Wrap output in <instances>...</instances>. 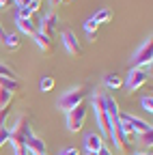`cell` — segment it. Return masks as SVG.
<instances>
[{
    "label": "cell",
    "mask_w": 153,
    "mask_h": 155,
    "mask_svg": "<svg viewBox=\"0 0 153 155\" xmlns=\"http://www.w3.org/2000/svg\"><path fill=\"white\" fill-rule=\"evenodd\" d=\"M151 63H153V39L149 37L147 41H142V45L134 52L131 69H145V67H151Z\"/></svg>",
    "instance_id": "obj_1"
},
{
    "label": "cell",
    "mask_w": 153,
    "mask_h": 155,
    "mask_svg": "<svg viewBox=\"0 0 153 155\" xmlns=\"http://www.w3.org/2000/svg\"><path fill=\"white\" fill-rule=\"evenodd\" d=\"M104 97L106 95H101V93H97L93 97V110H95V119H97V127L101 131V138L110 140V121H108V114L104 108Z\"/></svg>",
    "instance_id": "obj_2"
},
{
    "label": "cell",
    "mask_w": 153,
    "mask_h": 155,
    "mask_svg": "<svg viewBox=\"0 0 153 155\" xmlns=\"http://www.w3.org/2000/svg\"><path fill=\"white\" fill-rule=\"evenodd\" d=\"M84 97H86V88L80 86V88H71L67 93H63V97L58 99V108L63 112H69L73 108H78L80 104H84Z\"/></svg>",
    "instance_id": "obj_3"
},
{
    "label": "cell",
    "mask_w": 153,
    "mask_h": 155,
    "mask_svg": "<svg viewBox=\"0 0 153 155\" xmlns=\"http://www.w3.org/2000/svg\"><path fill=\"white\" fill-rule=\"evenodd\" d=\"M86 112H88V108L84 104H80L78 108H73V110H69L67 112V129L73 131V134L80 131L84 127V123H86Z\"/></svg>",
    "instance_id": "obj_4"
},
{
    "label": "cell",
    "mask_w": 153,
    "mask_h": 155,
    "mask_svg": "<svg viewBox=\"0 0 153 155\" xmlns=\"http://www.w3.org/2000/svg\"><path fill=\"white\" fill-rule=\"evenodd\" d=\"M147 80H149V75H147L145 69H129L127 80H125V88H127L129 93H134V91H138L140 86H145Z\"/></svg>",
    "instance_id": "obj_5"
},
{
    "label": "cell",
    "mask_w": 153,
    "mask_h": 155,
    "mask_svg": "<svg viewBox=\"0 0 153 155\" xmlns=\"http://www.w3.org/2000/svg\"><path fill=\"white\" fill-rule=\"evenodd\" d=\"M119 121L123 127H129L134 134H142V131H149L151 125L145 123L142 119H138V116H131V114H119Z\"/></svg>",
    "instance_id": "obj_6"
},
{
    "label": "cell",
    "mask_w": 153,
    "mask_h": 155,
    "mask_svg": "<svg viewBox=\"0 0 153 155\" xmlns=\"http://www.w3.org/2000/svg\"><path fill=\"white\" fill-rule=\"evenodd\" d=\"M61 37H63V45H65L69 56H80L82 54V45H80V41H78V37H75L73 30H63Z\"/></svg>",
    "instance_id": "obj_7"
},
{
    "label": "cell",
    "mask_w": 153,
    "mask_h": 155,
    "mask_svg": "<svg viewBox=\"0 0 153 155\" xmlns=\"http://www.w3.org/2000/svg\"><path fill=\"white\" fill-rule=\"evenodd\" d=\"M26 151L28 153H32V155H43V153H48V144L39 138V136H35L32 131L26 136Z\"/></svg>",
    "instance_id": "obj_8"
},
{
    "label": "cell",
    "mask_w": 153,
    "mask_h": 155,
    "mask_svg": "<svg viewBox=\"0 0 153 155\" xmlns=\"http://www.w3.org/2000/svg\"><path fill=\"white\" fill-rule=\"evenodd\" d=\"M32 39H35V43L39 45V50H41L43 54H48V56H52V54H54L56 43L52 41V37H48V35H43V32H39V30H37Z\"/></svg>",
    "instance_id": "obj_9"
},
{
    "label": "cell",
    "mask_w": 153,
    "mask_h": 155,
    "mask_svg": "<svg viewBox=\"0 0 153 155\" xmlns=\"http://www.w3.org/2000/svg\"><path fill=\"white\" fill-rule=\"evenodd\" d=\"M56 30H58V15H56V13H48V15H43V17H41V30H39V32L52 37Z\"/></svg>",
    "instance_id": "obj_10"
},
{
    "label": "cell",
    "mask_w": 153,
    "mask_h": 155,
    "mask_svg": "<svg viewBox=\"0 0 153 155\" xmlns=\"http://www.w3.org/2000/svg\"><path fill=\"white\" fill-rule=\"evenodd\" d=\"M84 147H86V153H97L104 147V138L97 134H88L84 138Z\"/></svg>",
    "instance_id": "obj_11"
},
{
    "label": "cell",
    "mask_w": 153,
    "mask_h": 155,
    "mask_svg": "<svg viewBox=\"0 0 153 155\" xmlns=\"http://www.w3.org/2000/svg\"><path fill=\"white\" fill-rule=\"evenodd\" d=\"M15 24H17V28H20V32L35 37V32H37V24L32 22V19H22V17H17V19H15Z\"/></svg>",
    "instance_id": "obj_12"
},
{
    "label": "cell",
    "mask_w": 153,
    "mask_h": 155,
    "mask_svg": "<svg viewBox=\"0 0 153 155\" xmlns=\"http://www.w3.org/2000/svg\"><path fill=\"white\" fill-rule=\"evenodd\" d=\"M0 88L15 95L17 91L22 88V82H20V80H13V78H0Z\"/></svg>",
    "instance_id": "obj_13"
},
{
    "label": "cell",
    "mask_w": 153,
    "mask_h": 155,
    "mask_svg": "<svg viewBox=\"0 0 153 155\" xmlns=\"http://www.w3.org/2000/svg\"><path fill=\"white\" fill-rule=\"evenodd\" d=\"M110 19H112V11H110V9H99L97 13L93 15V22L97 24V26H99V24H108Z\"/></svg>",
    "instance_id": "obj_14"
},
{
    "label": "cell",
    "mask_w": 153,
    "mask_h": 155,
    "mask_svg": "<svg viewBox=\"0 0 153 155\" xmlns=\"http://www.w3.org/2000/svg\"><path fill=\"white\" fill-rule=\"evenodd\" d=\"M97 24L93 22V17H88L86 22H84V30H86V39L88 41H95V39H97Z\"/></svg>",
    "instance_id": "obj_15"
},
{
    "label": "cell",
    "mask_w": 153,
    "mask_h": 155,
    "mask_svg": "<svg viewBox=\"0 0 153 155\" xmlns=\"http://www.w3.org/2000/svg\"><path fill=\"white\" fill-rule=\"evenodd\" d=\"M104 82H106V86H108V88H119V86H123L121 75H117V73H108Z\"/></svg>",
    "instance_id": "obj_16"
},
{
    "label": "cell",
    "mask_w": 153,
    "mask_h": 155,
    "mask_svg": "<svg viewBox=\"0 0 153 155\" xmlns=\"http://www.w3.org/2000/svg\"><path fill=\"white\" fill-rule=\"evenodd\" d=\"M5 45H7L11 52H15V50H20L22 41H20V37H17V35H7V37H5Z\"/></svg>",
    "instance_id": "obj_17"
},
{
    "label": "cell",
    "mask_w": 153,
    "mask_h": 155,
    "mask_svg": "<svg viewBox=\"0 0 153 155\" xmlns=\"http://www.w3.org/2000/svg\"><path fill=\"white\" fill-rule=\"evenodd\" d=\"M11 101H13V93L0 88V110H2V108H9V106H11Z\"/></svg>",
    "instance_id": "obj_18"
},
{
    "label": "cell",
    "mask_w": 153,
    "mask_h": 155,
    "mask_svg": "<svg viewBox=\"0 0 153 155\" xmlns=\"http://www.w3.org/2000/svg\"><path fill=\"white\" fill-rule=\"evenodd\" d=\"M136 138L140 140V144H147V147H151V144H153V129H149V131H142V134H138Z\"/></svg>",
    "instance_id": "obj_19"
},
{
    "label": "cell",
    "mask_w": 153,
    "mask_h": 155,
    "mask_svg": "<svg viewBox=\"0 0 153 155\" xmlns=\"http://www.w3.org/2000/svg\"><path fill=\"white\" fill-rule=\"evenodd\" d=\"M39 88H41L43 93L52 91V88H54V78H52V75H45V78H41V82H39Z\"/></svg>",
    "instance_id": "obj_20"
},
{
    "label": "cell",
    "mask_w": 153,
    "mask_h": 155,
    "mask_svg": "<svg viewBox=\"0 0 153 155\" xmlns=\"http://www.w3.org/2000/svg\"><path fill=\"white\" fill-rule=\"evenodd\" d=\"M0 78H13V80H17V73H15L9 65L0 63Z\"/></svg>",
    "instance_id": "obj_21"
},
{
    "label": "cell",
    "mask_w": 153,
    "mask_h": 155,
    "mask_svg": "<svg viewBox=\"0 0 153 155\" xmlns=\"http://www.w3.org/2000/svg\"><path fill=\"white\" fill-rule=\"evenodd\" d=\"M140 104H142V110H145V112H149V114L153 112V97H151V95H149V97H142Z\"/></svg>",
    "instance_id": "obj_22"
},
{
    "label": "cell",
    "mask_w": 153,
    "mask_h": 155,
    "mask_svg": "<svg viewBox=\"0 0 153 155\" xmlns=\"http://www.w3.org/2000/svg\"><path fill=\"white\" fill-rule=\"evenodd\" d=\"M17 17H22V19H30L32 17V11L28 7H20L17 9Z\"/></svg>",
    "instance_id": "obj_23"
},
{
    "label": "cell",
    "mask_w": 153,
    "mask_h": 155,
    "mask_svg": "<svg viewBox=\"0 0 153 155\" xmlns=\"http://www.w3.org/2000/svg\"><path fill=\"white\" fill-rule=\"evenodd\" d=\"M9 142V127H0V147Z\"/></svg>",
    "instance_id": "obj_24"
},
{
    "label": "cell",
    "mask_w": 153,
    "mask_h": 155,
    "mask_svg": "<svg viewBox=\"0 0 153 155\" xmlns=\"http://www.w3.org/2000/svg\"><path fill=\"white\" fill-rule=\"evenodd\" d=\"M26 7H28V9H30L32 13H37V11L41 9V0H30V2H28Z\"/></svg>",
    "instance_id": "obj_25"
},
{
    "label": "cell",
    "mask_w": 153,
    "mask_h": 155,
    "mask_svg": "<svg viewBox=\"0 0 153 155\" xmlns=\"http://www.w3.org/2000/svg\"><path fill=\"white\" fill-rule=\"evenodd\" d=\"M61 155H80V151L75 149V147H67V149L61 151Z\"/></svg>",
    "instance_id": "obj_26"
},
{
    "label": "cell",
    "mask_w": 153,
    "mask_h": 155,
    "mask_svg": "<svg viewBox=\"0 0 153 155\" xmlns=\"http://www.w3.org/2000/svg\"><path fill=\"white\" fill-rule=\"evenodd\" d=\"M97 155H112V153H110V149H108V147L104 144V147H101V149L97 151Z\"/></svg>",
    "instance_id": "obj_27"
},
{
    "label": "cell",
    "mask_w": 153,
    "mask_h": 155,
    "mask_svg": "<svg viewBox=\"0 0 153 155\" xmlns=\"http://www.w3.org/2000/svg\"><path fill=\"white\" fill-rule=\"evenodd\" d=\"M5 37H7V32H5L2 24H0V43H5Z\"/></svg>",
    "instance_id": "obj_28"
},
{
    "label": "cell",
    "mask_w": 153,
    "mask_h": 155,
    "mask_svg": "<svg viewBox=\"0 0 153 155\" xmlns=\"http://www.w3.org/2000/svg\"><path fill=\"white\" fill-rule=\"evenodd\" d=\"M15 5H17V9H20V7H26L28 0H15Z\"/></svg>",
    "instance_id": "obj_29"
},
{
    "label": "cell",
    "mask_w": 153,
    "mask_h": 155,
    "mask_svg": "<svg viewBox=\"0 0 153 155\" xmlns=\"http://www.w3.org/2000/svg\"><path fill=\"white\" fill-rule=\"evenodd\" d=\"M7 5H9V0H0V9H5Z\"/></svg>",
    "instance_id": "obj_30"
},
{
    "label": "cell",
    "mask_w": 153,
    "mask_h": 155,
    "mask_svg": "<svg viewBox=\"0 0 153 155\" xmlns=\"http://www.w3.org/2000/svg\"><path fill=\"white\" fill-rule=\"evenodd\" d=\"M58 2H63V0H50V7H56Z\"/></svg>",
    "instance_id": "obj_31"
},
{
    "label": "cell",
    "mask_w": 153,
    "mask_h": 155,
    "mask_svg": "<svg viewBox=\"0 0 153 155\" xmlns=\"http://www.w3.org/2000/svg\"><path fill=\"white\" fill-rule=\"evenodd\" d=\"M136 155H151V153H136Z\"/></svg>",
    "instance_id": "obj_32"
},
{
    "label": "cell",
    "mask_w": 153,
    "mask_h": 155,
    "mask_svg": "<svg viewBox=\"0 0 153 155\" xmlns=\"http://www.w3.org/2000/svg\"><path fill=\"white\" fill-rule=\"evenodd\" d=\"M86 155H97V153H86Z\"/></svg>",
    "instance_id": "obj_33"
},
{
    "label": "cell",
    "mask_w": 153,
    "mask_h": 155,
    "mask_svg": "<svg viewBox=\"0 0 153 155\" xmlns=\"http://www.w3.org/2000/svg\"><path fill=\"white\" fill-rule=\"evenodd\" d=\"M43 155H48V153H43Z\"/></svg>",
    "instance_id": "obj_34"
}]
</instances>
